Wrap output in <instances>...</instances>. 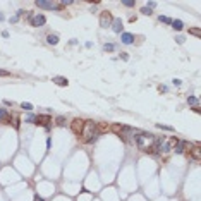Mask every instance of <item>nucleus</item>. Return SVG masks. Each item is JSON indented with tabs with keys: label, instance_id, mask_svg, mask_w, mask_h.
<instances>
[{
	"label": "nucleus",
	"instance_id": "nucleus-1",
	"mask_svg": "<svg viewBox=\"0 0 201 201\" xmlns=\"http://www.w3.org/2000/svg\"><path fill=\"white\" fill-rule=\"evenodd\" d=\"M155 136L150 132H139L136 136V146L145 153H153L155 151Z\"/></svg>",
	"mask_w": 201,
	"mask_h": 201
},
{
	"label": "nucleus",
	"instance_id": "nucleus-2",
	"mask_svg": "<svg viewBox=\"0 0 201 201\" xmlns=\"http://www.w3.org/2000/svg\"><path fill=\"white\" fill-rule=\"evenodd\" d=\"M81 139H83V143H95L98 139L96 122L84 120V126H83V131H81Z\"/></svg>",
	"mask_w": 201,
	"mask_h": 201
},
{
	"label": "nucleus",
	"instance_id": "nucleus-3",
	"mask_svg": "<svg viewBox=\"0 0 201 201\" xmlns=\"http://www.w3.org/2000/svg\"><path fill=\"white\" fill-rule=\"evenodd\" d=\"M112 21H113V16L110 14L108 10L102 12V16H100V26H102V28H108V26H112Z\"/></svg>",
	"mask_w": 201,
	"mask_h": 201
},
{
	"label": "nucleus",
	"instance_id": "nucleus-4",
	"mask_svg": "<svg viewBox=\"0 0 201 201\" xmlns=\"http://www.w3.org/2000/svg\"><path fill=\"white\" fill-rule=\"evenodd\" d=\"M50 122H52V117L50 115H36L35 117V124L36 126H43V127H50Z\"/></svg>",
	"mask_w": 201,
	"mask_h": 201
},
{
	"label": "nucleus",
	"instance_id": "nucleus-5",
	"mask_svg": "<svg viewBox=\"0 0 201 201\" xmlns=\"http://www.w3.org/2000/svg\"><path fill=\"white\" fill-rule=\"evenodd\" d=\"M38 7H41V9H57V10H60V9H64L60 3H55V2H45V0H38L36 2Z\"/></svg>",
	"mask_w": 201,
	"mask_h": 201
},
{
	"label": "nucleus",
	"instance_id": "nucleus-6",
	"mask_svg": "<svg viewBox=\"0 0 201 201\" xmlns=\"http://www.w3.org/2000/svg\"><path fill=\"white\" fill-rule=\"evenodd\" d=\"M83 126H84V120H83V119H74L72 122H71V129H72L74 134H81Z\"/></svg>",
	"mask_w": 201,
	"mask_h": 201
},
{
	"label": "nucleus",
	"instance_id": "nucleus-7",
	"mask_svg": "<svg viewBox=\"0 0 201 201\" xmlns=\"http://www.w3.org/2000/svg\"><path fill=\"white\" fill-rule=\"evenodd\" d=\"M45 22H47V17H45L43 14H38V16H35V17H31V26L40 28V26H43Z\"/></svg>",
	"mask_w": 201,
	"mask_h": 201
},
{
	"label": "nucleus",
	"instance_id": "nucleus-8",
	"mask_svg": "<svg viewBox=\"0 0 201 201\" xmlns=\"http://www.w3.org/2000/svg\"><path fill=\"white\" fill-rule=\"evenodd\" d=\"M0 122L2 124H10V113L3 108H0Z\"/></svg>",
	"mask_w": 201,
	"mask_h": 201
},
{
	"label": "nucleus",
	"instance_id": "nucleus-9",
	"mask_svg": "<svg viewBox=\"0 0 201 201\" xmlns=\"http://www.w3.org/2000/svg\"><path fill=\"white\" fill-rule=\"evenodd\" d=\"M189 155H191V158H193V160L200 162V160H201V150H200V146H193V150L189 151Z\"/></svg>",
	"mask_w": 201,
	"mask_h": 201
},
{
	"label": "nucleus",
	"instance_id": "nucleus-10",
	"mask_svg": "<svg viewBox=\"0 0 201 201\" xmlns=\"http://www.w3.org/2000/svg\"><path fill=\"white\" fill-rule=\"evenodd\" d=\"M122 28H124V24H122L120 19H113V21H112V29H113L115 33H120Z\"/></svg>",
	"mask_w": 201,
	"mask_h": 201
},
{
	"label": "nucleus",
	"instance_id": "nucleus-11",
	"mask_svg": "<svg viewBox=\"0 0 201 201\" xmlns=\"http://www.w3.org/2000/svg\"><path fill=\"white\" fill-rule=\"evenodd\" d=\"M52 81H54L57 86H67V84H69V81H67L65 77H62V76H55Z\"/></svg>",
	"mask_w": 201,
	"mask_h": 201
},
{
	"label": "nucleus",
	"instance_id": "nucleus-12",
	"mask_svg": "<svg viewBox=\"0 0 201 201\" xmlns=\"http://www.w3.org/2000/svg\"><path fill=\"white\" fill-rule=\"evenodd\" d=\"M132 41H134V35H131V33H122V43L131 45Z\"/></svg>",
	"mask_w": 201,
	"mask_h": 201
},
{
	"label": "nucleus",
	"instance_id": "nucleus-13",
	"mask_svg": "<svg viewBox=\"0 0 201 201\" xmlns=\"http://www.w3.org/2000/svg\"><path fill=\"white\" fill-rule=\"evenodd\" d=\"M96 131H98V134H100V132H108L110 127H108V124H105V122H100V124H96Z\"/></svg>",
	"mask_w": 201,
	"mask_h": 201
},
{
	"label": "nucleus",
	"instance_id": "nucleus-14",
	"mask_svg": "<svg viewBox=\"0 0 201 201\" xmlns=\"http://www.w3.org/2000/svg\"><path fill=\"white\" fill-rule=\"evenodd\" d=\"M47 41H48L50 45H57V43H58V36H57V35H48V36H47Z\"/></svg>",
	"mask_w": 201,
	"mask_h": 201
},
{
	"label": "nucleus",
	"instance_id": "nucleus-15",
	"mask_svg": "<svg viewBox=\"0 0 201 201\" xmlns=\"http://www.w3.org/2000/svg\"><path fill=\"white\" fill-rule=\"evenodd\" d=\"M193 146H194V145H193V143H189V141H182V143H181L182 151H184V150H186V151H191V150H193Z\"/></svg>",
	"mask_w": 201,
	"mask_h": 201
},
{
	"label": "nucleus",
	"instance_id": "nucleus-16",
	"mask_svg": "<svg viewBox=\"0 0 201 201\" xmlns=\"http://www.w3.org/2000/svg\"><path fill=\"white\" fill-rule=\"evenodd\" d=\"M172 28H174V29H177V31H181V29L184 28L182 21H179V19H177V21H172Z\"/></svg>",
	"mask_w": 201,
	"mask_h": 201
},
{
	"label": "nucleus",
	"instance_id": "nucleus-17",
	"mask_svg": "<svg viewBox=\"0 0 201 201\" xmlns=\"http://www.w3.org/2000/svg\"><path fill=\"white\" fill-rule=\"evenodd\" d=\"M189 35H193V36H196V38H201L200 28H191V29H189Z\"/></svg>",
	"mask_w": 201,
	"mask_h": 201
},
{
	"label": "nucleus",
	"instance_id": "nucleus-18",
	"mask_svg": "<svg viewBox=\"0 0 201 201\" xmlns=\"http://www.w3.org/2000/svg\"><path fill=\"white\" fill-rule=\"evenodd\" d=\"M55 122H57V126H60V127H64L67 120H65V117H62V115H60V117H57V119H55Z\"/></svg>",
	"mask_w": 201,
	"mask_h": 201
},
{
	"label": "nucleus",
	"instance_id": "nucleus-19",
	"mask_svg": "<svg viewBox=\"0 0 201 201\" xmlns=\"http://www.w3.org/2000/svg\"><path fill=\"white\" fill-rule=\"evenodd\" d=\"M187 103L193 105V107H198V98H196V96H189V98H187Z\"/></svg>",
	"mask_w": 201,
	"mask_h": 201
},
{
	"label": "nucleus",
	"instance_id": "nucleus-20",
	"mask_svg": "<svg viewBox=\"0 0 201 201\" xmlns=\"http://www.w3.org/2000/svg\"><path fill=\"white\" fill-rule=\"evenodd\" d=\"M122 129H124V126H119V124H115V126H112V131H113L115 134H119V136H120V132H122Z\"/></svg>",
	"mask_w": 201,
	"mask_h": 201
},
{
	"label": "nucleus",
	"instance_id": "nucleus-21",
	"mask_svg": "<svg viewBox=\"0 0 201 201\" xmlns=\"http://www.w3.org/2000/svg\"><path fill=\"white\" fill-rule=\"evenodd\" d=\"M21 108H24L26 112H31V110H33V105H31V103H28V102H26V103L22 102V103H21Z\"/></svg>",
	"mask_w": 201,
	"mask_h": 201
},
{
	"label": "nucleus",
	"instance_id": "nucleus-22",
	"mask_svg": "<svg viewBox=\"0 0 201 201\" xmlns=\"http://www.w3.org/2000/svg\"><path fill=\"white\" fill-rule=\"evenodd\" d=\"M158 21H160V22H165V24H172V19L167 17V16H160V17H158Z\"/></svg>",
	"mask_w": 201,
	"mask_h": 201
},
{
	"label": "nucleus",
	"instance_id": "nucleus-23",
	"mask_svg": "<svg viewBox=\"0 0 201 201\" xmlns=\"http://www.w3.org/2000/svg\"><path fill=\"white\" fill-rule=\"evenodd\" d=\"M141 14H145V16H150V14H151V9H148V7H143V9H141Z\"/></svg>",
	"mask_w": 201,
	"mask_h": 201
},
{
	"label": "nucleus",
	"instance_id": "nucleus-24",
	"mask_svg": "<svg viewBox=\"0 0 201 201\" xmlns=\"http://www.w3.org/2000/svg\"><path fill=\"white\" fill-rule=\"evenodd\" d=\"M156 127H158V129H163V131H174L172 127H168V126H162V124H156Z\"/></svg>",
	"mask_w": 201,
	"mask_h": 201
},
{
	"label": "nucleus",
	"instance_id": "nucleus-25",
	"mask_svg": "<svg viewBox=\"0 0 201 201\" xmlns=\"http://www.w3.org/2000/svg\"><path fill=\"white\" fill-rule=\"evenodd\" d=\"M103 48H105V52H112V50H113V48H115V47H113V45H112V43H108V45H105V47H103Z\"/></svg>",
	"mask_w": 201,
	"mask_h": 201
},
{
	"label": "nucleus",
	"instance_id": "nucleus-26",
	"mask_svg": "<svg viewBox=\"0 0 201 201\" xmlns=\"http://www.w3.org/2000/svg\"><path fill=\"white\" fill-rule=\"evenodd\" d=\"M122 3H124L126 7H134V2H129V0H124Z\"/></svg>",
	"mask_w": 201,
	"mask_h": 201
},
{
	"label": "nucleus",
	"instance_id": "nucleus-27",
	"mask_svg": "<svg viewBox=\"0 0 201 201\" xmlns=\"http://www.w3.org/2000/svg\"><path fill=\"white\" fill-rule=\"evenodd\" d=\"M35 117H36V115H29V117L26 119V122H33V124H35Z\"/></svg>",
	"mask_w": 201,
	"mask_h": 201
},
{
	"label": "nucleus",
	"instance_id": "nucleus-28",
	"mask_svg": "<svg viewBox=\"0 0 201 201\" xmlns=\"http://www.w3.org/2000/svg\"><path fill=\"white\" fill-rule=\"evenodd\" d=\"M175 41H177L179 45H182V43H184V38L182 36H177V38H175Z\"/></svg>",
	"mask_w": 201,
	"mask_h": 201
},
{
	"label": "nucleus",
	"instance_id": "nucleus-29",
	"mask_svg": "<svg viewBox=\"0 0 201 201\" xmlns=\"http://www.w3.org/2000/svg\"><path fill=\"white\" fill-rule=\"evenodd\" d=\"M14 127H16V129H19V119H17V117L14 119Z\"/></svg>",
	"mask_w": 201,
	"mask_h": 201
},
{
	"label": "nucleus",
	"instance_id": "nucleus-30",
	"mask_svg": "<svg viewBox=\"0 0 201 201\" xmlns=\"http://www.w3.org/2000/svg\"><path fill=\"white\" fill-rule=\"evenodd\" d=\"M120 58H122V60H127L129 57H127V54H120Z\"/></svg>",
	"mask_w": 201,
	"mask_h": 201
},
{
	"label": "nucleus",
	"instance_id": "nucleus-31",
	"mask_svg": "<svg viewBox=\"0 0 201 201\" xmlns=\"http://www.w3.org/2000/svg\"><path fill=\"white\" fill-rule=\"evenodd\" d=\"M17 16H14V17H10V22H17Z\"/></svg>",
	"mask_w": 201,
	"mask_h": 201
},
{
	"label": "nucleus",
	"instance_id": "nucleus-32",
	"mask_svg": "<svg viewBox=\"0 0 201 201\" xmlns=\"http://www.w3.org/2000/svg\"><path fill=\"white\" fill-rule=\"evenodd\" d=\"M0 76H9V72L7 71H0Z\"/></svg>",
	"mask_w": 201,
	"mask_h": 201
},
{
	"label": "nucleus",
	"instance_id": "nucleus-33",
	"mask_svg": "<svg viewBox=\"0 0 201 201\" xmlns=\"http://www.w3.org/2000/svg\"><path fill=\"white\" fill-rule=\"evenodd\" d=\"M35 201H45L43 198H40V196H35Z\"/></svg>",
	"mask_w": 201,
	"mask_h": 201
}]
</instances>
